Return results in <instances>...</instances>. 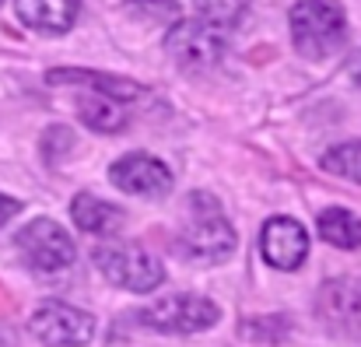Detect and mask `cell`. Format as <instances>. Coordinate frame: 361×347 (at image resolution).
<instances>
[{
	"mask_svg": "<svg viewBox=\"0 0 361 347\" xmlns=\"http://www.w3.org/2000/svg\"><path fill=\"white\" fill-rule=\"evenodd\" d=\"M179 249L193 263H221L235 252V229L211 193L190 197V221L179 238Z\"/></svg>",
	"mask_w": 361,
	"mask_h": 347,
	"instance_id": "obj_1",
	"label": "cell"
},
{
	"mask_svg": "<svg viewBox=\"0 0 361 347\" xmlns=\"http://www.w3.org/2000/svg\"><path fill=\"white\" fill-rule=\"evenodd\" d=\"M288 25L295 49L312 60L337 53L348 39V18L337 0H298L288 14Z\"/></svg>",
	"mask_w": 361,
	"mask_h": 347,
	"instance_id": "obj_2",
	"label": "cell"
},
{
	"mask_svg": "<svg viewBox=\"0 0 361 347\" xmlns=\"http://www.w3.org/2000/svg\"><path fill=\"white\" fill-rule=\"evenodd\" d=\"M92 263L99 267V274L126 291H137V295H147L154 288H161L165 281V267L154 252H147L144 245L137 242H106V245H95L92 252Z\"/></svg>",
	"mask_w": 361,
	"mask_h": 347,
	"instance_id": "obj_3",
	"label": "cell"
},
{
	"mask_svg": "<svg viewBox=\"0 0 361 347\" xmlns=\"http://www.w3.org/2000/svg\"><path fill=\"white\" fill-rule=\"evenodd\" d=\"M228 46V25H218L211 18H186L176 21L165 35V49L169 56L183 67V71H207L221 60Z\"/></svg>",
	"mask_w": 361,
	"mask_h": 347,
	"instance_id": "obj_4",
	"label": "cell"
},
{
	"mask_svg": "<svg viewBox=\"0 0 361 347\" xmlns=\"http://www.w3.org/2000/svg\"><path fill=\"white\" fill-rule=\"evenodd\" d=\"M14 245L21 249L25 263L35 270V274H60L74 263L78 249H74V238L63 231V225H56L53 218H35L28 221L25 229L18 231Z\"/></svg>",
	"mask_w": 361,
	"mask_h": 347,
	"instance_id": "obj_5",
	"label": "cell"
},
{
	"mask_svg": "<svg viewBox=\"0 0 361 347\" xmlns=\"http://www.w3.org/2000/svg\"><path fill=\"white\" fill-rule=\"evenodd\" d=\"M137 319L158 334H200L221 319V309L200 295H172L154 302L151 309H140Z\"/></svg>",
	"mask_w": 361,
	"mask_h": 347,
	"instance_id": "obj_6",
	"label": "cell"
},
{
	"mask_svg": "<svg viewBox=\"0 0 361 347\" xmlns=\"http://www.w3.org/2000/svg\"><path fill=\"white\" fill-rule=\"evenodd\" d=\"M32 334L46 347H85L95 337V319L78 305L42 302L32 312Z\"/></svg>",
	"mask_w": 361,
	"mask_h": 347,
	"instance_id": "obj_7",
	"label": "cell"
},
{
	"mask_svg": "<svg viewBox=\"0 0 361 347\" xmlns=\"http://www.w3.org/2000/svg\"><path fill=\"white\" fill-rule=\"evenodd\" d=\"M109 179L120 186L123 193H133V197H165L172 190V169L151 154H123L120 162H113L109 169Z\"/></svg>",
	"mask_w": 361,
	"mask_h": 347,
	"instance_id": "obj_8",
	"label": "cell"
},
{
	"mask_svg": "<svg viewBox=\"0 0 361 347\" xmlns=\"http://www.w3.org/2000/svg\"><path fill=\"white\" fill-rule=\"evenodd\" d=\"M259 252L274 270H298L309 256V235L295 218H270L259 231Z\"/></svg>",
	"mask_w": 361,
	"mask_h": 347,
	"instance_id": "obj_9",
	"label": "cell"
},
{
	"mask_svg": "<svg viewBox=\"0 0 361 347\" xmlns=\"http://www.w3.org/2000/svg\"><path fill=\"white\" fill-rule=\"evenodd\" d=\"M316 309L326 327L344 330V334H361V281H351V277L326 281L316 298Z\"/></svg>",
	"mask_w": 361,
	"mask_h": 347,
	"instance_id": "obj_10",
	"label": "cell"
},
{
	"mask_svg": "<svg viewBox=\"0 0 361 347\" xmlns=\"http://www.w3.org/2000/svg\"><path fill=\"white\" fill-rule=\"evenodd\" d=\"M14 11L28 28L42 35H60L74 25L81 0H14Z\"/></svg>",
	"mask_w": 361,
	"mask_h": 347,
	"instance_id": "obj_11",
	"label": "cell"
},
{
	"mask_svg": "<svg viewBox=\"0 0 361 347\" xmlns=\"http://www.w3.org/2000/svg\"><path fill=\"white\" fill-rule=\"evenodd\" d=\"M71 218L88 235H109V231H116L123 225L120 207H113V204H106L102 197H92V193H78L71 200Z\"/></svg>",
	"mask_w": 361,
	"mask_h": 347,
	"instance_id": "obj_12",
	"label": "cell"
},
{
	"mask_svg": "<svg viewBox=\"0 0 361 347\" xmlns=\"http://www.w3.org/2000/svg\"><path fill=\"white\" fill-rule=\"evenodd\" d=\"M49 81L53 85H88V88H99V92H106L113 102H130V99H140L144 95V88L140 85H133V81H123V78H109V74H95V71H74V67H67V71H49Z\"/></svg>",
	"mask_w": 361,
	"mask_h": 347,
	"instance_id": "obj_13",
	"label": "cell"
},
{
	"mask_svg": "<svg viewBox=\"0 0 361 347\" xmlns=\"http://www.w3.org/2000/svg\"><path fill=\"white\" fill-rule=\"evenodd\" d=\"M319 238L337 245V249H358L361 245V218L344 211V207H330L319 214Z\"/></svg>",
	"mask_w": 361,
	"mask_h": 347,
	"instance_id": "obj_14",
	"label": "cell"
},
{
	"mask_svg": "<svg viewBox=\"0 0 361 347\" xmlns=\"http://www.w3.org/2000/svg\"><path fill=\"white\" fill-rule=\"evenodd\" d=\"M81 119L99 130V133H116L126 126V109L120 102H106V99H85L81 102Z\"/></svg>",
	"mask_w": 361,
	"mask_h": 347,
	"instance_id": "obj_15",
	"label": "cell"
},
{
	"mask_svg": "<svg viewBox=\"0 0 361 347\" xmlns=\"http://www.w3.org/2000/svg\"><path fill=\"white\" fill-rule=\"evenodd\" d=\"M323 169L341 176V179H351L361 183V140H348V144H337L323 154Z\"/></svg>",
	"mask_w": 361,
	"mask_h": 347,
	"instance_id": "obj_16",
	"label": "cell"
},
{
	"mask_svg": "<svg viewBox=\"0 0 361 347\" xmlns=\"http://www.w3.org/2000/svg\"><path fill=\"white\" fill-rule=\"evenodd\" d=\"M126 11L147 21H165L169 28L179 21V4L176 0H126Z\"/></svg>",
	"mask_w": 361,
	"mask_h": 347,
	"instance_id": "obj_17",
	"label": "cell"
},
{
	"mask_svg": "<svg viewBox=\"0 0 361 347\" xmlns=\"http://www.w3.org/2000/svg\"><path fill=\"white\" fill-rule=\"evenodd\" d=\"M197 7L204 11V18H211L218 25H235L242 0H197Z\"/></svg>",
	"mask_w": 361,
	"mask_h": 347,
	"instance_id": "obj_18",
	"label": "cell"
},
{
	"mask_svg": "<svg viewBox=\"0 0 361 347\" xmlns=\"http://www.w3.org/2000/svg\"><path fill=\"white\" fill-rule=\"evenodd\" d=\"M18 207H21V204H18L14 197H4V193H0V225H4L11 214H18Z\"/></svg>",
	"mask_w": 361,
	"mask_h": 347,
	"instance_id": "obj_19",
	"label": "cell"
},
{
	"mask_svg": "<svg viewBox=\"0 0 361 347\" xmlns=\"http://www.w3.org/2000/svg\"><path fill=\"white\" fill-rule=\"evenodd\" d=\"M351 78H355V81H358V85H361V60H358V63H355V71H351Z\"/></svg>",
	"mask_w": 361,
	"mask_h": 347,
	"instance_id": "obj_20",
	"label": "cell"
},
{
	"mask_svg": "<svg viewBox=\"0 0 361 347\" xmlns=\"http://www.w3.org/2000/svg\"><path fill=\"white\" fill-rule=\"evenodd\" d=\"M0 4H4V0H0Z\"/></svg>",
	"mask_w": 361,
	"mask_h": 347,
	"instance_id": "obj_21",
	"label": "cell"
}]
</instances>
